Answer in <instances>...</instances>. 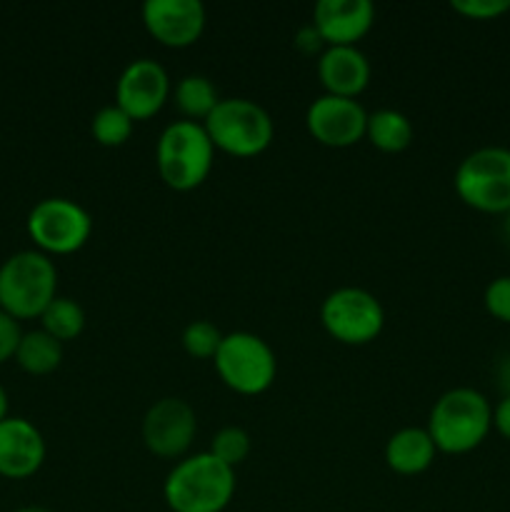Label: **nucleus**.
I'll return each mask as SVG.
<instances>
[{"mask_svg": "<svg viewBox=\"0 0 510 512\" xmlns=\"http://www.w3.org/2000/svg\"><path fill=\"white\" fill-rule=\"evenodd\" d=\"M198 433V418L183 398H160L143 418V443L165 460L183 458Z\"/></svg>", "mask_w": 510, "mask_h": 512, "instance_id": "10", "label": "nucleus"}, {"mask_svg": "<svg viewBox=\"0 0 510 512\" xmlns=\"http://www.w3.org/2000/svg\"><path fill=\"white\" fill-rule=\"evenodd\" d=\"M493 428L498 430L505 440H510V395H505L498 403V408L493 410Z\"/></svg>", "mask_w": 510, "mask_h": 512, "instance_id": "29", "label": "nucleus"}, {"mask_svg": "<svg viewBox=\"0 0 510 512\" xmlns=\"http://www.w3.org/2000/svg\"><path fill=\"white\" fill-rule=\"evenodd\" d=\"M213 363L220 380L238 395H263L278 375V358L273 348L248 330L223 335Z\"/></svg>", "mask_w": 510, "mask_h": 512, "instance_id": "7", "label": "nucleus"}, {"mask_svg": "<svg viewBox=\"0 0 510 512\" xmlns=\"http://www.w3.org/2000/svg\"><path fill=\"white\" fill-rule=\"evenodd\" d=\"M235 495V470L215 455L183 458L168 473L163 498L173 512H223Z\"/></svg>", "mask_w": 510, "mask_h": 512, "instance_id": "1", "label": "nucleus"}, {"mask_svg": "<svg viewBox=\"0 0 510 512\" xmlns=\"http://www.w3.org/2000/svg\"><path fill=\"white\" fill-rule=\"evenodd\" d=\"M223 343V333L208 320H193L183 330V348L195 360H213Z\"/></svg>", "mask_w": 510, "mask_h": 512, "instance_id": "24", "label": "nucleus"}, {"mask_svg": "<svg viewBox=\"0 0 510 512\" xmlns=\"http://www.w3.org/2000/svg\"><path fill=\"white\" fill-rule=\"evenodd\" d=\"M13 512H50L48 508H40V505H25V508H18Z\"/></svg>", "mask_w": 510, "mask_h": 512, "instance_id": "31", "label": "nucleus"}, {"mask_svg": "<svg viewBox=\"0 0 510 512\" xmlns=\"http://www.w3.org/2000/svg\"><path fill=\"white\" fill-rule=\"evenodd\" d=\"M365 138L378 148L380 153H403L413 143V123L408 115L393 108H380L375 113H368V128Z\"/></svg>", "mask_w": 510, "mask_h": 512, "instance_id": "18", "label": "nucleus"}, {"mask_svg": "<svg viewBox=\"0 0 510 512\" xmlns=\"http://www.w3.org/2000/svg\"><path fill=\"white\" fill-rule=\"evenodd\" d=\"M208 453L235 470L250 455V435L238 425L220 428L210 440Z\"/></svg>", "mask_w": 510, "mask_h": 512, "instance_id": "23", "label": "nucleus"}, {"mask_svg": "<svg viewBox=\"0 0 510 512\" xmlns=\"http://www.w3.org/2000/svg\"><path fill=\"white\" fill-rule=\"evenodd\" d=\"M15 363L30 375L53 373L63 363V343L45 333L43 328L30 330L20 338L18 350H15Z\"/></svg>", "mask_w": 510, "mask_h": 512, "instance_id": "19", "label": "nucleus"}, {"mask_svg": "<svg viewBox=\"0 0 510 512\" xmlns=\"http://www.w3.org/2000/svg\"><path fill=\"white\" fill-rule=\"evenodd\" d=\"M508 228H510V220H508Z\"/></svg>", "mask_w": 510, "mask_h": 512, "instance_id": "33", "label": "nucleus"}, {"mask_svg": "<svg viewBox=\"0 0 510 512\" xmlns=\"http://www.w3.org/2000/svg\"><path fill=\"white\" fill-rule=\"evenodd\" d=\"M58 298V268L40 250H20L0 265V310L15 320L43 315Z\"/></svg>", "mask_w": 510, "mask_h": 512, "instance_id": "3", "label": "nucleus"}, {"mask_svg": "<svg viewBox=\"0 0 510 512\" xmlns=\"http://www.w3.org/2000/svg\"><path fill=\"white\" fill-rule=\"evenodd\" d=\"M323 45H325L323 38H320L318 30L313 28V23L305 25V28H300L298 35H295V48H298L300 53L313 55V53H318V50L323 48Z\"/></svg>", "mask_w": 510, "mask_h": 512, "instance_id": "28", "label": "nucleus"}, {"mask_svg": "<svg viewBox=\"0 0 510 512\" xmlns=\"http://www.w3.org/2000/svg\"><path fill=\"white\" fill-rule=\"evenodd\" d=\"M433 438L425 428H403L390 435L385 445V463L398 475H420L435 463Z\"/></svg>", "mask_w": 510, "mask_h": 512, "instance_id": "17", "label": "nucleus"}, {"mask_svg": "<svg viewBox=\"0 0 510 512\" xmlns=\"http://www.w3.org/2000/svg\"><path fill=\"white\" fill-rule=\"evenodd\" d=\"M45 438L30 420L5 418L0 423V475L25 480L45 463Z\"/></svg>", "mask_w": 510, "mask_h": 512, "instance_id": "14", "label": "nucleus"}, {"mask_svg": "<svg viewBox=\"0 0 510 512\" xmlns=\"http://www.w3.org/2000/svg\"><path fill=\"white\" fill-rule=\"evenodd\" d=\"M370 63L358 45H335L325 48L318 58V78L328 95L358 98L370 83Z\"/></svg>", "mask_w": 510, "mask_h": 512, "instance_id": "16", "label": "nucleus"}, {"mask_svg": "<svg viewBox=\"0 0 510 512\" xmlns=\"http://www.w3.org/2000/svg\"><path fill=\"white\" fill-rule=\"evenodd\" d=\"M30 240L45 255H70L88 243L93 218L70 198H45L30 208L25 220Z\"/></svg>", "mask_w": 510, "mask_h": 512, "instance_id": "8", "label": "nucleus"}, {"mask_svg": "<svg viewBox=\"0 0 510 512\" xmlns=\"http://www.w3.org/2000/svg\"><path fill=\"white\" fill-rule=\"evenodd\" d=\"M493 428V408L473 388H453L435 400L428 418V433L438 453L465 455L480 448Z\"/></svg>", "mask_w": 510, "mask_h": 512, "instance_id": "2", "label": "nucleus"}, {"mask_svg": "<svg viewBox=\"0 0 510 512\" xmlns=\"http://www.w3.org/2000/svg\"><path fill=\"white\" fill-rule=\"evenodd\" d=\"M170 95V78L160 63L150 58L133 60L125 65L115 85V105L123 108L130 118L150 120L163 110Z\"/></svg>", "mask_w": 510, "mask_h": 512, "instance_id": "12", "label": "nucleus"}, {"mask_svg": "<svg viewBox=\"0 0 510 512\" xmlns=\"http://www.w3.org/2000/svg\"><path fill=\"white\" fill-rule=\"evenodd\" d=\"M450 8L468 20H495L510 10V0H453Z\"/></svg>", "mask_w": 510, "mask_h": 512, "instance_id": "26", "label": "nucleus"}, {"mask_svg": "<svg viewBox=\"0 0 510 512\" xmlns=\"http://www.w3.org/2000/svg\"><path fill=\"white\" fill-rule=\"evenodd\" d=\"M40 323L48 335H53L60 343L80 338L85 330V310L73 298H55L40 315Z\"/></svg>", "mask_w": 510, "mask_h": 512, "instance_id": "21", "label": "nucleus"}, {"mask_svg": "<svg viewBox=\"0 0 510 512\" xmlns=\"http://www.w3.org/2000/svg\"><path fill=\"white\" fill-rule=\"evenodd\" d=\"M8 418V393H5V388L0 385V423Z\"/></svg>", "mask_w": 510, "mask_h": 512, "instance_id": "30", "label": "nucleus"}, {"mask_svg": "<svg viewBox=\"0 0 510 512\" xmlns=\"http://www.w3.org/2000/svg\"><path fill=\"white\" fill-rule=\"evenodd\" d=\"M215 148L203 123L175 120L160 133L155 148V165L168 188L188 193L203 185L213 170Z\"/></svg>", "mask_w": 510, "mask_h": 512, "instance_id": "4", "label": "nucleus"}, {"mask_svg": "<svg viewBox=\"0 0 510 512\" xmlns=\"http://www.w3.org/2000/svg\"><path fill=\"white\" fill-rule=\"evenodd\" d=\"M375 8L370 0H320L313 8V28L328 48L355 45L370 33Z\"/></svg>", "mask_w": 510, "mask_h": 512, "instance_id": "15", "label": "nucleus"}, {"mask_svg": "<svg viewBox=\"0 0 510 512\" xmlns=\"http://www.w3.org/2000/svg\"><path fill=\"white\" fill-rule=\"evenodd\" d=\"M483 303L495 320L510 325V275L490 280L483 293Z\"/></svg>", "mask_w": 510, "mask_h": 512, "instance_id": "25", "label": "nucleus"}, {"mask_svg": "<svg viewBox=\"0 0 510 512\" xmlns=\"http://www.w3.org/2000/svg\"><path fill=\"white\" fill-rule=\"evenodd\" d=\"M305 128L325 148H350L365 138L368 113L358 100L323 93L308 105Z\"/></svg>", "mask_w": 510, "mask_h": 512, "instance_id": "11", "label": "nucleus"}, {"mask_svg": "<svg viewBox=\"0 0 510 512\" xmlns=\"http://www.w3.org/2000/svg\"><path fill=\"white\" fill-rule=\"evenodd\" d=\"M325 333L343 345H368L383 333L385 310L373 293L363 288H338L320 305Z\"/></svg>", "mask_w": 510, "mask_h": 512, "instance_id": "9", "label": "nucleus"}, {"mask_svg": "<svg viewBox=\"0 0 510 512\" xmlns=\"http://www.w3.org/2000/svg\"><path fill=\"white\" fill-rule=\"evenodd\" d=\"M20 338H23L20 320H15L13 315L0 310V363L15 358V350H18Z\"/></svg>", "mask_w": 510, "mask_h": 512, "instance_id": "27", "label": "nucleus"}, {"mask_svg": "<svg viewBox=\"0 0 510 512\" xmlns=\"http://www.w3.org/2000/svg\"><path fill=\"white\" fill-rule=\"evenodd\" d=\"M503 383H505V388H508V395H510V360H508V363H505V370H503Z\"/></svg>", "mask_w": 510, "mask_h": 512, "instance_id": "32", "label": "nucleus"}, {"mask_svg": "<svg viewBox=\"0 0 510 512\" xmlns=\"http://www.w3.org/2000/svg\"><path fill=\"white\" fill-rule=\"evenodd\" d=\"M203 128L215 150L235 158H255L265 153L275 135L268 110L248 98H220Z\"/></svg>", "mask_w": 510, "mask_h": 512, "instance_id": "5", "label": "nucleus"}, {"mask_svg": "<svg viewBox=\"0 0 510 512\" xmlns=\"http://www.w3.org/2000/svg\"><path fill=\"white\" fill-rule=\"evenodd\" d=\"M135 128V120L118 105H105L90 120V135L103 148H120L130 140Z\"/></svg>", "mask_w": 510, "mask_h": 512, "instance_id": "22", "label": "nucleus"}, {"mask_svg": "<svg viewBox=\"0 0 510 512\" xmlns=\"http://www.w3.org/2000/svg\"><path fill=\"white\" fill-rule=\"evenodd\" d=\"M218 103V90H215V85L205 75H185L175 85V105L185 115V120H193V123L203 120L205 123Z\"/></svg>", "mask_w": 510, "mask_h": 512, "instance_id": "20", "label": "nucleus"}, {"mask_svg": "<svg viewBox=\"0 0 510 512\" xmlns=\"http://www.w3.org/2000/svg\"><path fill=\"white\" fill-rule=\"evenodd\" d=\"M205 5L200 0H145L143 25L165 48H190L205 30Z\"/></svg>", "mask_w": 510, "mask_h": 512, "instance_id": "13", "label": "nucleus"}, {"mask_svg": "<svg viewBox=\"0 0 510 512\" xmlns=\"http://www.w3.org/2000/svg\"><path fill=\"white\" fill-rule=\"evenodd\" d=\"M455 193L468 208L488 215H510V150L478 148L460 160Z\"/></svg>", "mask_w": 510, "mask_h": 512, "instance_id": "6", "label": "nucleus"}]
</instances>
